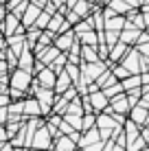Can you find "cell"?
<instances>
[{
  "label": "cell",
  "instance_id": "obj_10",
  "mask_svg": "<svg viewBox=\"0 0 149 151\" xmlns=\"http://www.w3.org/2000/svg\"><path fill=\"white\" fill-rule=\"evenodd\" d=\"M132 46H125V44H121V42H116L114 46H112L110 48V53H107V59H105V66L107 68H110L112 64H119V61L123 59V57H125V53L127 50H130Z\"/></svg>",
  "mask_w": 149,
  "mask_h": 151
},
{
  "label": "cell",
  "instance_id": "obj_49",
  "mask_svg": "<svg viewBox=\"0 0 149 151\" xmlns=\"http://www.w3.org/2000/svg\"><path fill=\"white\" fill-rule=\"evenodd\" d=\"M130 9H140V0H123Z\"/></svg>",
  "mask_w": 149,
  "mask_h": 151
},
{
  "label": "cell",
  "instance_id": "obj_45",
  "mask_svg": "<svg viewBox=\"0 0 149 151\" xmlns=\"http://www.w3.org/2000/svg\"><path fill=\"white\" fill-rule=\"evenodd\" d=\"M134 48L140 53L145 59H149V42H145V44H138V46H134Z\"/></svg>",
  "mask_w": 149,
  "mask_h": 151
},
{
  "label": "cell",
  "instance_id": "obj_46",
  "mask_svg": "<svg viewBox=\"0 0 149 151\" xmlns=\"http://www.w3.org/2000/svg\"><path fill=\"white\" fill-rule=\"evenodd\" d=\"M22 2H24V0H7V2H4V9H7L9 13H11L13 9L18 7V4H22Z\"/></svg>",
  "mask_w": 149,
  "mask_h": 151
},
{
  "label": "cell",
  "instance_id": "obj_4",
  "mask_svg": "<svg viewBox=\"0 0 149 151\" xmlns=\"http://www.w3.org/2000/svg\"><path fill=\"white\" fill-rule=\"evenodd\" d=\"M31 149H42V151H50L53 149V136L48 134V129L37 127V132L33 134V140H31Z\"/></svg>",
  "mask_w": 149,
  "mask_h": 151
},
{
  "label": "cell",
  "instance_id": "obj_7",
  "mask_svg": "<svg viewBox=\"0 0 149 151\" xmlns=\"http://www.w3.org/2000/svg\"><path fill=\"white\" fill-rule=\"evenodd\" d=\"M75 33H73V29L70 31H66V33H59V35H55V40H53V46L59 50V53H68L70 50V46L75 44Z\"/></svg>",
  "mask_w": 149,
  "mask_h": 151
},
{
  "label": "cell",
  "instance_id": "obj_54",
  "mask_svg": "<svg viewBox=\"0 0 149 151\" xmlns=\"http://www.w3.org/2000/svg\"><path fill=\"white\" fill-rule=\"evenodd\" d=\"M0 151H15V149L11 147V142H2L0 145Z\"/></svg>",
  "mask_w": 149,
  "mask_h": 151
},
{
  "label": "cell",
  "instance_id": "obj_56",
  "mask_svg": "<svg viewBox=\"0 0 149 151\" xmlns=\"http://www.w3.org/2000/svg\"><path fill=\"white\" fill-rule=\"evenodd\" d=\"M9 11L4 9V4H0V24H2V20H4V15H7Z\"/></svg>",
  "mask_w": 149,
  "mask_h": 151
},
{
  "label": "cell",
  "instance_id": "obj_12",
  "mask_svg": "<svg viewBox=\"0 0 149 151\" xmlns=\"http://www.w3.org/2000/svg\"><path fill=\"white\" fill-rule=\"evenodd\" d=\"M33 66H35V55H33V50H31L29 46L24 44L22 53L18 55V68H20V70L31 72V70H33Z\"/></svg>",
  "mask_w": 149,
  "mask_h": 151
},
{
  "label": "cell",
  "instance_id": "obj_1",
  "mask_svg": "<svg viewBox=\"0 0 149 151\" xmlns=\"http://www.w3.org/2000/svg\"><path fill=\"white\" fill-rule=\"evenodd\" d=\"M107 70L105 61H94V64H83L81 61L79 64V72H81V81L88 86V83H94L96 79H99V75H103V72Z\"/></svg>",
  "mask_w": 149,
  "mask_h": 151
},
{
  "label": "cell",
  "instance_id": "obj_23",
  "mask_svg": "<svg viewBox=\"0 0 149 151\" xmlns=\"http://www.w3.org/2000/svg\"><path fill=\"white\" fill-rule=\"evenodd\" d=\"M75 149H77V145L68 136H59L53 140V149L50 151H75Z\"/></svg>",
  "mask_w": 149,
  "mask_h": 151
},
{
  "label": "cell",
  "instance_id": "obj_60",
  "mask_svg": "<svg viewBox=\"0 0 149 151\" xmlns=\"http://www.w3.org/2000/svg\"><path fill=\"white\" fill-rule=\"evenodd\" d=\"M140 151H149V147H145V149H140Z\"/></svg>",
  "mask_w": 149,
  "mask_h": 151
},
{
  "label": "cell",
  "instance_id": "obj_57",
  "mask_svg": "<svg viewBox=\"0 0 149 151\" xmlns=\"http://www.w3.org/2000/svg\"><path fill=\"white\" fill-rule=\"evenodd\" d=\"M75 4H77V0H66V2H64V7L68 9V11H70V9H73Z\"/></svg>",
  "mask_w": 149,
  "mask_h": 151
},
{
  "label": "cell",
  "instance_id": "obj_35",
  "mask_svg": "<svg viewBox=\"0 0 149 151\" xmlns=\"http://www.w3.org/2000/svg\"><path fill=\"white\" fill-rule=\"evenodd\" d=\"M105 94V99L110 101V99H114V96H119V94H123V86H121V81H116L114 86H110V88H105V90H101Z\"/></svg>",
  "mask_w": 149,
  "mask_h": 151
},
{
  "label": "cell",
  "instance_id": "obj_28",
  "mask_svg": "<svg viewBox=\"0 0 149 151\" xmlns=\"http://www.w3.org/2000/svg\"><path fill=\"white\" fill-rule=\"evenodd\" d=\"M123 86V92H132V90H138L140 88V75H130L127 79L121 81Z\"/></svg>",
  "mask_w": 149,
  "mask_h": 151
},
{
  "label": "cell",
  "instance_id": "obj_13",
  "mask_svg": "<svg viewBox=\"0 0 149 151\" xmlns=\"http://www.w3.org/2000/svg\"><path fill=\"white\" fill-rule=\"evenodd\" d=\"M22 116H24V121H27V118H42V110H40V103L35 101V96H27L24 99Z\"/></svg>",
  "mask_w": 149,
  "mask_h": 151
},
{
  "label": "cell",
  "instance_id": "obj_61",
  "mask_svg": "<svg viewBox=\"0 0 149 151\" xmlns=\"http://www.w3.org/2000/svg\"><path fill=\"white\" fill-rule=\"evenodd\" d=\"M4 2H7V0H0V4H4Z\"/></svg>",
  "mask_w": 149,
  "mask_h": 151
},
{
  "label": "cell",
  "instance_id": "obj_62",
  "mask_svg": "<svg viewBox=\"0 0 149 151\" xmlns=\"http://www.w3.org/2000/svg\"><path fill=\"white\" fill-rule=\"evenodd\" d=\"M31 151H42V149H31Z\"/></svg>",
  "mask_w": 149,
  "mask_h": 151
},
{
  "label": "cell",
  "instance_id": "obj_20",
  "mask_svg": "<svg viewBox=\"0 0 149 151\" xmlns=\"http://www.w3.org/2000/svg\"><path fill=\"white\" fill-rule=\"evenodd\" d=\"M125 15H112V18L105 20L103 24V31H114V33H121L123 29H125Z\"/></svg>",
  "mask_w": 149,
  "mask_h": 151
},
{
  "label": "cell",
  "instance_id": "obj_64",
  "mask_svg": "<svg viewBox=\"0 0 149 151\" xmlns=\"http://www.w3.org/2000/svg\"><path fill=\"white\" fill-rule=\"evenodd\" d=\"M140 2H143V0H140Z\"/></svg>",
  "mask_w": 149,
  "mask_h": 151
},
{
  "label": "cell",
  "instance_id": "obj_33",
  "mask_svg": "<svg viewBox=\"0 0 149 151\" xmlns=\"http://www.w3.org/2000/svg\"><path fill=\"white\" fill-rule=\"evenodd\" d=\"M107 70L112 72V77H114L116 81H123V79H127V77H130V72H127L125 68H123L121 64H112V66H110Z\"/></svg>",
  "mask_w": 149,
  "mask_h": 151
},
{
  "label": "cell",
  "instance_id": "obj_16",
  "mask_svg": "<svg viewBox=\"0 0 149 151\" xmlns=\"http://www.w3.org/2000/svg\"><path fill=\"white\" fill-rule=\"evenodd\" d=\"M40 13H42V9H37L35 4H31V2H29L27 11H24V13H22V18H20V24H22V29L27 31V29H31V27H33Z\"/></svg>",
  "mask_w": 149,
  "mask_h": 151
},
{
  "label": "cell",
  "instance_id": "obj_18",
  "mask_svg": "<svg viewBox=\"0 0 149 151\" xmlns=\"http://www.w3.org/2000/svg\"><path fill=\"white\" fill-rule=\"evenodd\" d=\"M99 129L96 127H92L88 129V132H81V138H79V142H77V149H83V147H88V145H94V142H99Z\"/></svg>",
  "mask_w": 149,
  "mask_h": 151
},
{
  "label": "cell",
  "instance_id": "obj_52",
  "mask_svg": "<svg viewBox=\"0 0 149 151\" xmlns=\"http://www.w3.org/2000/svg\"><path fill=\"white\" fill-rule=\"evenodd\" d=\"M140 13H149V0H143L140 2V9H138Z\"/></svg>",
  "mask_w": 149,
  "mask_h": 151
},
{
  "label": "cell",
  "instance_id": "obj_39",
  "mask_svg": "<svg viewBox=\"0 0 149 151\" xmlns=\"http://www.w3.org/2000/svg\"><path fill=\"white\" fill-rule=\"evenodd\" d=\"M53 18L50 13H46V11H42L37 15V20H35V24H33V29H37V31H44L46 29V24H48V20Z\"/></svg>",
  "mask_w": 149,
  "mask_h": 151
},
{
  "label": "cell",
  "instance_id": "obj_44",
  "mask_svg": "<svg viewBox=\"0 0 149 151\" xmlns=\"http://www.w3.org/2000/svg\"><path fill=\"white\" fill-rule=\"evenodd\" d=\"M64 20L70 24V27H75L77 22H79V15H77L75 11H66V15H64Z\"/></svg>",
  "mask_w": 149,
  "mask_h": 151
},
{
  "label": "cell",
  "instance_id": "obj_36",
  "mask_svg": "<svg viewBox=\"0 0 149 151\" xmlns=\"http://www.w3.org/2000/svg\"><path fill=\"white\" fill-rule=\"evenodd\" d=\"M66 114H75V116H83V107H81V99L77 96L75 101L68 103V110H66Z\"/></svg>",
  "mask_w": 149,
  "mask_h": 151
},
{
  "label": "cell",
  "instance_id": "obj_55",
  "mask_svg": "<svg viewBox=\"0 0 149 151\" xmlns=\"http://www.w3.org/2000/svg\"><path fill=\"white\" fill-rule=\"evenodd\" d=\"M48 2L53 4L55 9H59V7H64V2H66V0H48Z\"/></svg>",
  "mask_w": 149,
  "mask_h": 151
},
{
  "label": "cell",
  "instance_id": "obj_48",
  "mask_svg": "<svg viewBox=\"0 0 149 151\" xmlns=\"http://www.w3.org/2000/svg\"><path fill=\"white\" fill-rule=\"evenodd\" d=\"M103 151H125L123 147H119V145H114L112 140H107V142L103 145Z\"/></svg>",
  "mask_w": 149,
  "mask_h": 151
},
{
  "label": "cell",
  "instance_id": "obj_38",
  "mask_svg": "<svg viewBox=\"0 0 149 151\" xmlns=\"http://www.w3.org/2000/svg\"><path fill=\"white\" fill-rule=\"evenodd\" d=\"M94 123H96V114H83V116H81V132L92 129Z\"/></svg>",
  "mask_w": 149,
  "mask_h": 151
},
{
  "label": "cell",
  "instance_id": "obj_29",
  "mask_svg": "<svg viewBox=\"0 0 149 151\" xmlns=\"http://www.w3.org/2000/svg\"><path fill=\"white\" fill-rule=\"evenodd\" d=\"M94 83H96V88H99V90H105V88L114 86V83H116V79L112 77V72H110V70H105L103 75H99V79H96Z\"/></svg>",
  "mask_w": 149,
  "mask_h": 151
},
{
  "label": "cell",
  "instance_id": "obj_22",
  "mask_svg": "<svg viewBox=\"0 0 149 151\" xmlns=\"http://www.w3.org/2000/svg\"><path fill=\"white\" fill-rule=\"evenodd\" d=\"M57 55H59V50L55 48V46H48V48L42 50L40 55H35V59H37L42 66H50V64L55 61V57H57Z\"/></svg>",
  "mask_w": 149,
  "mask_h": 151
},
{
  "label": "cell",
  "instance_id": "obj_58",
  "mask_svg": "<svg viewBox=\"0 0 149 151\" xmlns=\"http://www.w3.org/2000/svg\"><path fill=\"white\" fill-rule=\"evenodd\" d=\"M143 20H145V31H149V13H143Z\"/></svg>",
  "mask_w": 149,
  "mask_h": 151
},
{
  "label": "cell",
  "instance_id": "obj_14",
  "mask_svg": "<svg viewBox=\"0 0 149 151\" xmlns=\"http://www.w3.org/2000/svg\"><path fill=\"white\" fill-rule=\"evenodd\" d=\"M110 112L112 114H123V116H127L130 114V103H127V96L125 92L114 99H110Z\"/></svg>",
  "mask_w": 149,
  "mask_h": 151
},
{
  "label": "cell",
  "instance_id": "obj_11",
  "mask_svg": "<svg viewBox=\"0 0 149 151\" xmlns=\"http://www.w3.org/2000/svg\"><path fill=\"white\" fill-rule=\"evenodd\" d=\"M35 81H37V86L40 88H46V90H53V86H55V79H57V75H55L50 68H42L37 72V75L33 77Z\"/></svg>",
  "mask_w": 149,
  "mask_h": 151
},
{
  "label": "cell",
  "instance_id": "obj_59",
  "mask_svg": "<svg viewBox=\"0 0 149 151\" xmlns=\"http://www.w3.org/2000/svg\"><path fill=\"white\" fill-rule=\"evenodd\" d=\"M86 2H90V4H96V7H99V2H101V0H86Z\"/></svg>",
  "mask_w": 149,
  "mask_h": 151
},
{
  "label": "cell",
  "instance_id": "obj_43",
  "mask_svg": "<svg viewBox=\"0 0 149 151\" xmlns=\"http://www.w3.org/2000/svg\"><path fill=\"white\" fill-rule=\"evenodd\" d=\"M27 7H29V0H24V2H22V4H18V7H15V9H13V11H11V13H13V15H15V18H18V20H20V18H22V13H24V11H27Z\"/></svg>",
  "mask_w": 149,
  "mask_h": 151
},
{
  "label": "cell",
  "instance_id": "obj_8",
  "mask_svg": "<svg viewBox=\"0 0 149 151\" xmlns=\"http://www.w3.org/2000/svg\"><path fill=\"white\" fill-rule=\"evenodd\" d=\"M88 101H90V107H92V112H94V114H103L107 107H110V101L105 99V94L101 90L88 94Z\"/></svg>",
  "mask_w": 149,
  "mask_h": 151
},
{
  "label": "cell",
  "instance_id": "obj_2",
  "mask_svg": "<svg viewBox=\"0 0 149 151\" xmlns=\"http://www.w3.org/2000/svg\"><path fill=\"white\" fill-rule=\"evenodd\" d=\"M31 81H33V75L27 72V70H20V68L11 70V75H9V88H11V90H20V92H24V94L29 92Z\"/></svg>",
  "mask_w": 149,
  "mask_h": 151
},
{
  "label": "cell",
  "instance_id": "obj_31",
  "mask_svg": "<svg viewBox=\"0 0 149 151\" xmlns=\"http://www.w3.org/2000/svg\"><path fill=\"white\" fill-rule=\"evenodd\" d=\"M66 64H68V59H66V53H59L57 57H55V61H53L50 66H46V68H50V70L55 72V75H59V72L64 70V66H66Z\"/></svg>",
  "mask_w": 149,
  "mask_h": 151
},
{
  "label": "cell",
  "instance_id": "obj_15",
  "mask_svg": "<svg viewBox=\"0 0 149 151\" xmlns=\"http://www.w3.org/2000/svg\"><path fill=\"white\" fill-rule=\"evenodd\" d=\"M127 118L134 125H138V127H145L147 121H149V110H145V107H140V105H134L130 110V114H127Z\"/></svg>",
  "mask_w": 149,
  "mask_h": 151
},
{
  "label": "cell",
  "instance_id": "obj_27",
  "mask_svg": "<svg viewBox=\"0 0 149 151\" xmlns=\"http://www.w3.org/2000/svg\"><path fill=\"white\" fill-rule=\"evenodd\" d=\"M77 42H79L81 46H94L99 44V40H96V31H88V33H81V35H75Z\"/></svg>",
  "mask_w": 149,
  "mask_h": 151
},
{
  "label": "cell",
  "instance_id": "obj_34",
  "mask_svg": "<svg viewBox=\"0 0 149 151\" xmlns=\"http://www.w3.org/2000/svg\"><path fill=\"white\" fill-rule=\"evenodd\" d=\"M64 72H66V75L70 77V81H73V86H75V83H77V81L81 79L79 66H75V64H66V66H64Z\"/></svg>",
  "mask_w": 149,
  "mask_h": 151
},
{
  "label": "cell",
  "instance_id": "obj_51",
  "mask_svg": "<svg viewBox=\"0 0 149 151\" xmlns=\"http://www.w3.org/2000/svg\"><path fill=\"white\" fill-rule=\"evenodd\" d=\"M2 142H9V136H7V129L0 127V145H2Z\"/></svg>",
  "mask_w": 149,
  "mask_h": 151
},
{
  "label": "cell",
  "instance_id": "obj_32",
  "mask_svg": "<svg viewBox=\"0 0 149 151\" xmlns=\"http://www.w3.org/2000/svg\"><path fill=\"white\" fill-rule=\"evenodd\" d=\"M66 110H68V101H66V99H61V96H57V99H55V103H53V110H50V114L64 116Z\"/></svg>",
  "mask_w": 149,
  "mask_h": 151
},
{
  "label": "cell",
  "instance_id": "obj_50",
  "mask_svg": "<svg viewBox=\"0 0 149 151\" xmlns=\"http://www.w3.org/2000/svg\"><path fill=\"white\" fill-rule=\"evenodd\" d=\"M9 103H11V99L7 94H0V107H9Z\"/></svg>",
  "mask_w": 149,
  "mask_h": 151
},
{
  "label": "cell",
  "instance_id": "obj_47",
  "mask_svg": "<svg viewBox=\"0 0 149 151\" xmlns=\"http://www.w3.org/2000/svg\"><path fill=\"white\" fill-rule=\"evenodd\" d=\"M103 140H99V142H94V145H88V147H83V151H103Z\"/></svg>",
  "mask_w": 149,
  "mask_h": 151
},
{
  "label": "cell",
  "instance_id": "obj_21",
  "mask_svg": "<svg viewBox=\"0 0 149 151\" xmlns=\"http://www.w3.org/2000/svg\"><path fill=\"white\" fill-rule=\"evenodd\" d=\"M70 11H75L77 15H79V20H88L92 11H94V4H90V2H86V0H77V4Z\"/></svg>",
  "mask_w": 149,
  "mask_h": 151
},
{
  "label": "cell",
  "instance_id": "obj_53",
  "mask_svg": "<svg viewBox=\"0 0 149 151\" xmlns=\"http://www.w3.org/2000/svg\"><path fill=\"white\" fill-rule=\"evenodd\" d=\"M140 86H149V72H140Z\"/></svg>",
  "mask_w": 149,
  "mask_h": 151
},
{
  "label": "cell",
  "instance_id": "obj_42",
  "mask_svg": "<svg viewBox=\"0 0 149 151\" xmlns=\"http://www.w3.org/2000/svg\"><path fill=\"white\" fill-rule=\"evenodd\" d=\"M77 96H79V92L75 90V86H73V88H68V90H66L64 94H61V99H66V101H68V103H70V101H75Z\"/></svg>",
  "mask_w": 149,
  "mask_h": 151
},
{
  "label": "cell",
  "instance_id": "obj_63",
  "mask_svg": "<svg viewBox=\"0 0 149 151\" xmlns=\"http://www.w3.org/2000/svg\"><path fill=\"white\" fill-rule=\"evenodd\" d=\"M75 151H83V149H75Z\"/></svg>",
  "mask_w": 149,
  "mask_h": 151
},
{
  "label": "cell",
  "instance_id": "obj_9",
  "mask_svg": "<svg viewBox=\"0 0 149 151\" xmlns=\"http://www.w3.org/2000/svg\"><path fill=\"white\" fill-rule=\"evenodd\" d=\"M143 31H138L134 29L130 22H125V29L119 33V42L121 44H125V46H136V42H138V35H140Z\"/></svg>",
  "mask_w": 149,
  "mask_h": 151
},
{
  "label": "cell",
  "instance_id": "obj_3",
  "mask_svg": "<svg viewBox=\"0 0 149 151\" xmlns=\"http://www.w3.org/2000/svg\"><path fill=\"white\" fill-rule=\"evenodd\" d=\"M33 96H35V101L40 103L42 118H46V116L50 114V110H53V103H55V99H57V94H55L53 90H46V88H37Z\"/></svg>",
  "mask_w": 149,
  "mask_h": 151
},
{
  "label": "cell",
  "instance_id": "obj_25",
  "mask_svg": "<svg viewBox=\"0 0 149 151\" xmlns=\"http://www.w3.org/2000/svg\"><path fill=\"white\" fill-rule=\"evenodd\" d=\"M66 59H68V64H75V66L81 64V44L77 40H75V44L70 46V50L66 53Z\"/></svg>",
  "mask_w": 149,
  "mask_h": 151
},
{
  "label": "cell",
  "instance_id": "obj_26",
  "mask_svg": "<svg viewBox=\"0 0 149 151\" xmlns=\"http://www.w3.org/2000/svg\"><path fill=\"white\" fill-rule=\"evenodd\" d=\"M81 61L83 64H94V61H101L99 55H96L94 46H81Z\"/></svg>",
  "mask_w": 149,
  "mask_h": 151
},
{
  "label": "cell",
  "instance_id": "obj_37",
  "mask_svg": "<svg viewBox=\"0 0 149 151\" xmlns=\"http://www.w3.org/2000/svg\"><path fill=\"white\" fill-rule=\"evenodd\" d=\"M64 123H68L75 132H81V116H75V114H64Z\"/></svg>",
  "mask_w": 149,
  "mask_h": 151
},
{
  "label": "cell",
  "instance_id": "obj_41",
  "mask_svg": "<svg viewBox=\"0 0 149 151\" xmlns=\"http://www.w3.org/2000/svg\"><path fill=\"white\" fill-rule=\"evenodd\" d=\"M103 37H105V46L112 48V46L119 42V33H114V31H103Z\"/></svg>",
  "mask_w": 149,
  "mask_h": 151
},
{
  "label": "cell",
  "instance_id": "obj_6",
  "mask_svg": "<svg viewBox=\"0 0 149 151\" xmlns=\"http://www.w3.org/2000/svg\"><path fill=\"white\" fill-rule=\"evenodd\" d=\"M0 33L4 35V40H7V37H11V35H15V33H27V31L22 29L20 20L15 18L13 13H7L4 20H2V24H0Z\"/></svg>",
  "mask_w": 149,
  "mask_h": 151
},
{
  "label": "cell",
  "instance_id": "obj_40",
  "mask_svg": "<svg viewBox=\"0 0 149 151\" xmlns=\"http://www.w3.org/2000/svg\"><path fill=\"white\" fill-rule=\"evenodd\" d=\"M145 147H147V142H145L140 136H138L136 140H132V142L125 145V151H140V149H145Z\"/></svg>",
  "mask_w": 149,
  "mask_h": 151
},
{
  "label": "cell",
  "instance_id": "obj_30",
  "mask_svg": "<svg viewBox=\"0 0 149 151\" xmlns=\"http://www.w3.org/2000/svg\"><path fill=\"white\" fill-rule=\"evenodd\" d=\"M107 9H110L112 13H116V15H127V11H132V9L127 7V4L123 2V0H110Z\"/></svg>",
  "mask_w": 149,
  "mask_h": 151
},
{
  "label": "cell",
  "instance_id": "obj_24",
  "mask_svg": "<svg viewBox=\"0 0 149 151\" xmlns=\"http://www.w3.org/2000/svg\"><path fill=\"white\" fill-rule=\"evenodd\" d=\"M140 129H143V127L134 125V123L130 121V118H127V121H125V125H123V134H125V140H127V142L136 140L138 136H140Z\"/></svg>",
  "mask_w": 149,
  "mask_h": 151
},
{
  "label": "cell",
  "instance_id": "obj_19",
  "mask_svg": "<svg viewBox=\"0 0 149 151\" xmlns=\"http://www.w3.org/2000/svg\"><path fill=\"white\" fill-rule=\"evenodd\" d=\"M68 88H73V81H70V77L66 75L64 70H61L59 75H57V79H55L53 92H55V94H57V96H61V94H64L66 90H68Z\"/></svg>",
  "mask_w": 149,
  "mask_h": 151
},
{
  "label": "cell",
  "instance_id": "obj_17",
  "mask_svg": "<svg viewBox=\"0 0 149 151\" xmlns=\"http://www.w3.org/2000/svg\"><path fill=\"white\" fill-rule=\"evenodd\" d=\"M94 127L99 129V132H112L114 127H121V125L114 123V118H112V114H96V123Z\"/></svg>",
  "mask_w": 149,
  "mask_h": 151
},
{
  "label": "cell",
  "instance_id": "obj_5",
  "mask_svg": "<svg viewBox=\"0 0 149 151\" xmlns=\"http://www.w3.org/2000/svg\"><path fill=\"white\" fill-rule=\"evenodd\" d=\"M119 64H121L127 72H130V75H140V53H138L134 46L125 53V57H123Z\"/></svg>",
  "mask_w": 149,
  "mask_h": 151
}]
</instances>
